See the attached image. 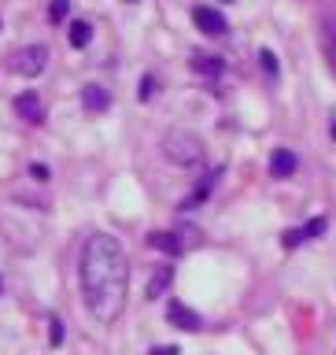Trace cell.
Masks as SVG:
<instances>
[{"instance_id": "obj_13", "label": "cell", "mask_w": 336, "mask_h": 355, "mask_svg": "<svg viewBox=\"0 0 336 355\" xmlns=\"http://www.w3.org/2000/svg\"><path fill=\"white\" fill-rule=\"evenodd\" d=\"M67 41H71V49H85V44L93 41V22L74 19V22H71V30H67Z\"/></svg>"}, {"instance_id": "obj_12", "label": "cell", "mask_w": 336, "mask_h": 355, "mask_svg": "<svg viewBox=\"0 0 336 355\" xmlns=\"http://www.w3.org/2000/svg\"><path fill=\"white\" fill-rule=\"evenodd\" d=\"M170 282H174V266H155V274L148 277V288H144V296H148V300H159L166 288H170Z\"/></svg>"}, {"instance_id": "obj_5", "label": "cell", "mask_w": 336, "mask_h": 355, "mask_svg": "<svg viewBox=\"0 0 336 355\" xmlns=\"http://www.w3.org/2000/svg\"><path fill=\"white\" fill-rule=\"evenodd\" d=\"M166 322L177 326V329H188V333H196L200 326H204V318H200L193 307H185L182 300H170V304H166Z\"/></svg>"}, {"instance_id": "obj_4", "label": "cell", "mask_w": 336, "mask_h": 355, "mask_svg": "<svg viewBox=\"0 0 336 355\" xmlns=\"http://www.w3.org/2000/svg\"><path fill=\"white\" fill-rule=\"evenodd\" d=\"M193 22L207 33V37H226V33H229L226 15H222V11H215V8H204V4L193 8Z\"/></svg>"}, {"instance_id": "obj_22", "label": "cell", "mask_w": 336, "mask_h": 355, "mask_svg": "<svg viewBox=\"0 0 336 355\" xmlns=\"http://www.w3.org/2000/svg\"><path fill=\"white\" fill-rule=\"evenodd\" d=\"M329 133H333V141H336V115L329 119Z\"/></svg>"}, {"instance_id": "obj_2", "label": "cell", "mask_w": 336, "mask_h": 355, "mask_svg": "<svg viewBox=\"0 0 336 355\" xmlns=\"http://www.w3.org/2000/svg\"><path fill=\"white\" fill-rule=\"evenodd\" d=\"M163 155L170 159L174 166H196L204 159V141L188 130H170L163 137Z\"/></svg>"}, {"instance_id": "obj_21", "label": "cell", "mask_w": 336, "mask_h": 355, "mask_svg": "<svg viewBox=\"0 0 336 355\" xmlns=\"http://www.w3.org/2000/svg\"><path fill=\"white\" fill-rule=\"evenodd\" d=\"M152 355H182V352H177L174 344H163V348H152Z\"/></svg>"}, {"instance_id": "obj_16", "label": "cell", "mask_w": 336, "mask_h": 355, "mask_svg": "<svg viewBox=\"0 0 336 355\" xmlns=\"http://www.w3.org/2000/svg\"><path fill=\"white\" fill-rule=\"evenodd\" d=\"M326 55H329V67L336 74V30L333 26H326Z\"/></svg>"}, {"instance_id": "obj_9", "label": "cell", "mask_w": 336, "mask_h": 355, "mask_svg": "<svg viewBox=\"0 0 336 355\" xmlns=\"http://www.w3.org/2000/svg\"><path fill=\"white\" fill-rule=\"evenodd\" d=\"M188 67H193L196 74H204V78H218L222 71H226V60H222V55H211V52H193L188 55Z\"/></svg>"}, {"instance_id": "obj_14", "label": "cell", "mask_w": 336, "mask_h": 355, "mask_svg": "<svg viewBox=\"0 0 336 355\" xmlns=\"http://www.w3.org/2000/svg\"><path fill=\"white\" fill-rule=\"evenodd\" d=\"M218 178H222V171H211V174H204V182H200V189H196V193H193V196H188V200H185V204H182V207H196V204H200V200H204V196L211 193V185H215V182H218Z\"/></svg>"}, {"instance_id": "obj_1", "label": "cell", "mask_w": 336, "mask_h": 355, "mask_svg": "<svg viewBox=\"0 0 336 355\" xmlns=\"http://www.w3.org/2000/svg\"><path fill=\"white\" fill-rule=\"evenodd\" d=\"M78 285H82V300L93 322L111 326L122 318L130 296V259L118 237H111V233L85 237L82 259H78Z\"/></svg>"}, {"instance_id": "obj_17", "label": "cell", "mask_w": 336, "mask_h": 355, "mask_svg": "<svg viewBox=\"0 0 336 355\" xmlns=\"http://www.w3.org/2000/svg\"><path fill=\"white\" fill-rule=\"evenodd\" d=\"M259 60H263V71L270 74V78H277V55H274L270 49H263V52H259Z\"/></svg>"}, {"instance_id": "obj_7", "label": "cell", "mask_w": 336, "mask_h": 355, "mask_svg": "<svg viewBox=\"0 0 336 355\" xmlns=\"http://www.w3.org/2000/svg\"><path fill=\"white\" fill-rule=\"evenodd\" d=\"M82 107H85V115H104V111L111 107V93H107L104 85L89 82L82 89Z\"/></svg>"}, {"instance_id": "obj_18", "label": "cell", "mask_w": 336, "mask_h": 355, "mask_svg": "<svg viewBox=\"0 0 336 355\" xmlns=\"http://www.w3.org/2000/svg\"><path fill=\"white\" fill-rule=\"evenodd\" d=\"M48 337H52V344H63V322H60V315L48 318Z\"/></svg>"}, {"instance_id": "obj_19", "label": "cell", "mask_w": 336, "mask_h": 355, "mask_svg": "<svg viewBox=\"0 0 336 355\" xmlns=\"http://www.w3.org/2000/svg\"><path fill=\"white\" fill-rule=\"evenodd\" d=\"M152 93H155V78L144 74V78H141V100H152Z\"/></svg>"}, {"instance_id": "obj_8", "label": "cell", "mask_w": 336, "mask_h": 355, "mask_svg": "<svg viewBox=\"0 0 336 355\" xmlns=\"http://www.w3.org/2000/svg\"><path fill=\"white\" fill-rule=\"evenodd\" d=\"M326 226H329L326 218H310L307 226H299V230H288L285 237H281V244H285V248H299L303 241H315V237H321V233H326Z\"/></svg>"}, {"instance_id": "obj_10", "label": "cell", "mask_w": 336, "mask_h": 355, "mask_svg": "<svg viewBox=\"0 0 336 355\" xmlns=\"http://www.w3.org/2000/svg\"><path fill=\"white\" fill-rule=\"evenodd\" d=\"M148 244H152L155 252H163V255H182L185 252L177 230H155V233H148Z\"/></svg>"}, {"instance_id": "obj_15", "label": "cell", "mask_w": 336, "mask_h": 355, "mask_svg": "<svg viewBox=\"0 0 336 355\" xmlns=\"http://www.w3.org/2000/svg\"><path fill=\"white\" fill-rule=\"evenodd\" d=\"M67 11H71V0H52V4H48V19L52 22H63Z\"/></svg>"}, {"instance_id": "obj_3", "label": "cell", "mask_w": 336, "mask_h": 355, "mask_svg": "<svg viewBox=\"0 0 336 355\" xmlns=\"http://www.w3.org/2000/svg\"><path fill=\"white\" fill-rule=\"evenodd\" d=\"M48 60H52L48 44H22V49L11 52V71L22 78H37L48 67Z\"/></svg>"}, {"instance_id": "obj_11", "label": "cell", "mask_w": 336, "mask_h": 355, "mask_svg": "<svg viewBox=\"0 0 336 355\" xmlns=\"http://www.w3.org/2000/svg\"><path fill=\"white\" fill-rule=\"evenodd\" d=\"M296 166H299V159H296V152H288V148H277L270 155V174L274 178H292Z\"/></svg>"}, {"instance_id": "obj_20", "label": "cell", "mask_w": 336, "mask_h": 355, "mask_svg": "<svg viewBox=\"0 0 336 355\" xmlns=\"http://www.w3.org/2000/svg\"><path fill=\"white\" fill-rule=\"evenodd\" d=\"M30 174L37 178V182H48V166H41V163H33V166H30Z\"/></svg>"}, {"instance_id": "obj_23", "label": "cell", "mask_w": 336, "mask_h": 355, "mask_svg": "<svg viewBox=\"0 0 336 355\" xmlns=\"http://www.w3.org/2000/svg\"><path fill=\"white\" fill-rule=\"evenodd\" d=\"M0 293H4V282H0Z\"/></svg>"}, {"instance_id": "obj_6", "label": "cell", "mask_w": 336, "mask_h": 355, "mask_svg": "<svg viewBox=\"0 0 336 355\" xmlns=\"http://www.w3.org/2000/svg\"><path fill=\"white\" fill-rule=\"evenodd\" d=\"M15 115L26 119L30 126H41V122H44V104H41V96L33 93V89H26V93L15 96Z\"/></svg>"}]
</instances>
